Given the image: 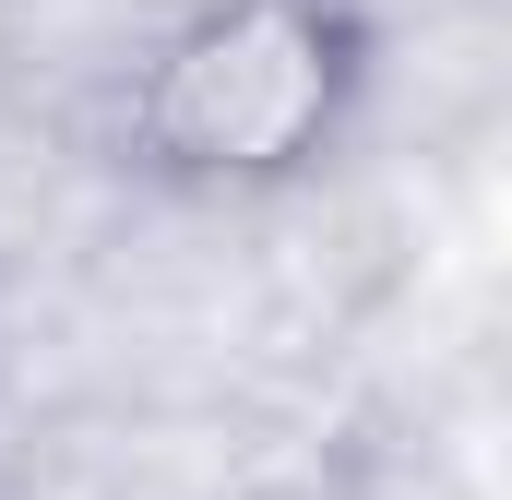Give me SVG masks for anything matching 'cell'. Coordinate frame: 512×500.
Wrapping results in <instances>:
<instances>
[{
	"label": "cell",
	"instance_id": "6da1fadb",
	"mask_svg": "<svg viewBox=\"0 0 512 500\" xmlns=\"http://www.w3.org/2000/svg\"><path fill=\"white\" fill-rule=\"evenodd\" d=\"M358 108V24L334 0H191L131 72V155L167 191H298Z\"/></svg>",
	"mask_w": 512,
	"mask_h": 500
}]
</instances>
